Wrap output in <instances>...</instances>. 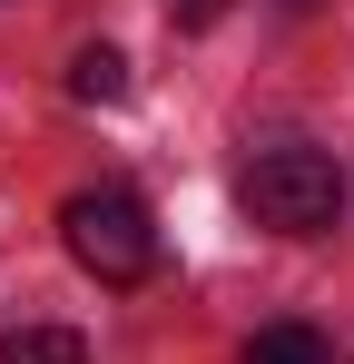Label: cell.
Wrapping results in <instances>:
<instances>
[{"mask_svg": "<svg viewBox=\"0 0 354 364\" xmlns=\"http://www.w3.org/2000/svg\"><path fill=\"white\" fill-rule=\"evenodd\" d=\"M59 237H69V256H79L99 286H138V276L158 266V227H148V207H138L128 187H79V197L59 207Z\"/></svg>", "mask_w": 354, "mask_h": 364, "instance_id": "cell-1", "label": "cell"}, {"mask_svg": "<svg viewBox=\"0 0 354 364\" xmlns=\"http://www.w3.org/2000/svg\"><path fill=\"white\" fill-rule=\"evenodd\" d=\"M246 207H256V227H276V237H315V227H335L345 178H335L325 148H266V158L246 168Z\"/></svg>", "mask_w": 354, "mask_h": 364, "instance_id": "cell-2", "label": "cell"}, {"mask_svg": "<svg viewBox=\"0 0 354 364\" xmlns=\"http://www.w3.org/2000/svg\"><path fill=\"white\" fill-rule=\"evenodd\" d=\"M69 99H89V109H118V99H128V60H118L109 40L69 60Z\"/></svg>", "mask_w": 354, "mask_h": 364, "instance_id": "cell-3", "label": "cell"}, {"mask_svg": "<svg viewBox=\"0 0 354 364\" xmlns=\"http://www.w3.org/2000/svg\"><path fill=\"white\" fill-rule=\"evenodd\" d=\"M0 364H89V345H79L69 325H20V335L0 345Z\"/></svg>", "mask_w": 354, "mask_h": 364, "instance_id": "cell-4", "label": "cell"}, {"mask_svg": "<svg viewBox=\"0 0 354 364\" xmlns=\"http://www.w3.org/2000/svg\"><path fill=\"white\" fill-rule=\"evenodd\" d=\"M246 364H335V355H325L315 325H266V335L246 345Z\"/></svg>", "mask_w": 354, "mask_h": 364, "instance_id": "cell-5", "label": "cell"}, {"mask_svg": "<svg viewBox=\"0 0 354 364\" xmlns=\"http://www.w3.org/2000/svg\"><path fill=\"white\" fill-rule=\"evenodd\" d=\"M177 20H187V30H207V20H227V0H177Z\"/></svg>", "mask_w": 354, "mask_h": 364, "instance_id": "cell-6", "label": "cell"}, {"mask_svg": "<svg viewBox=\"0 0 354 364\" xmlns=\"http://www.w3.org/2000/svg\"><path fill=\"white\" fill-rule=\"evenodd\" d=\"M286 10H315V0H286Z\"/></svg>", "mask_w": 354, "mask_h": 364, "instance_id": "cell-7", "label": "cell"}]
</instances>
